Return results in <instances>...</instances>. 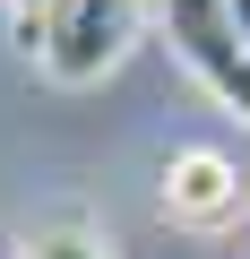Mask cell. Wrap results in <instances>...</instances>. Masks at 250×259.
Here are the masks:
<instances>
[{
	"label": "cell",
	"mask_w": 250,
	"mask_h": 259,
	"mask_svg": "<svg viewBox=\"0 0 250 259\" xmlns=\"http://www.w3.org/2000/svg\"><path fill=\"white\" fill-rule=\"evenodd\" d=\"M138 18H147V0H52L35 26H18V44L43 61L52 87H95L138 44Z\"/></svg>",
	"instance_id": "6da1fadb"
},
{
	"label": "cell",
	"mask_w": 250,
	"mask_h": 259,
	"mask_svg": "<svg viewBox=\"0 0 250 259\" xmlns=\"http://www.w3.org/2000/svg\"><path fill=\"white\" fill-rule=\"evenodd\" d=\"M164 35H173L181 69H190L224 112L250 121V44H241V26H233L224 0H164Z\"/></svg>",
	"instance_id": "7a4b0ae2"
},
{
	"label": "cell",
	"mask_w": 250,
	"mask_h": 259,
	"mask_svg": "<svg viewBox=\"0 0 250 259\" xmlns=\"http://www.w3.org/2000/svg\"><path fill=\"white\" fill-rule=\"evenodd\" d=\"M241 199H250V182H241L233 156H216V147L164 156V216L173 225H224V216H241Z\"/></svg>",
	"instance_id": "3957f363"
},
{
	"label": "cell",
	"mask_w": 250,
	"mask_h": 259,
	"mask_svg": "<svg viewBox=\"0 0 250 259\" xmlns=\"http://www.w3.org/2000/svg\"><path fill=\"white\" fill-rule=\"evenodd\" d=\"M18 259H112V242L95 233V225H78V216H61V225H43V233H26V250Z\"/></svg>",
	"instance_id": "277c9868"
},
{
	"label": "cell",
	"mask_w": 250,
	"mask_h": 259,
	"mask_svg": "<svg viewBox=\"0 0 250 259\" xmlns=\"http://www.w3.org/2000/svg\"><path fill=\"white\" fill-rule=\"evenodd\" d=\"M9 9H18V26H35V18L52 9V0H9Z\"/></svg>",
	"instance_id": "5b68a950"
}]
</instances>
